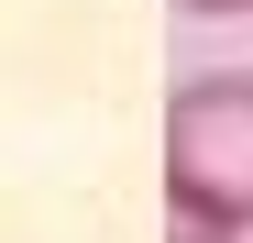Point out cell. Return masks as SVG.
<instances>
[{
  "label": "cell",
  "mask_w": 253,
  "mask_h": 243,
  "mask_svg": "<svg viewBox=\"0 0 253 243\" xmlns=\"http://www.w3.org/2000/svg\"><path fill=\"white\" fill-rule=\"evenodd\" d=\"M154 177H165V210L176 221L253 232V77L242 66H209L187 89H165Z\"/></svg>",
  "instance_id": "obj_1"
},
{
  "label": "cell",
  "mask_w": 253,
  "mask_h": 243,
  "mask_svg": "<svg viewBox=\"0 0 253 243\" xmlns=\"http://www.w3.org/2000/svg\"><path fill=\"white\" fill-rule=\"evenodd\" d=\"M165 243H242V232H220V221H176V210H165Z\"/></svg>",
  "instance_id": "obj_2"
},
{
  "label": "cell",
  "mask_w": 253,
  "mask_h": 243,
  "mask_svg": "<svg viewBox=\"0 0 253 243\" xmlns=\"http://www.w3.org/2000/svg\"><path fill=\"white\" fill-rule=\"evenodd\" d=\"M176 11H198V22H242L253 0H176Z\"/></svg>",
  "instance_id": "obj_3"
}]
</instances>
